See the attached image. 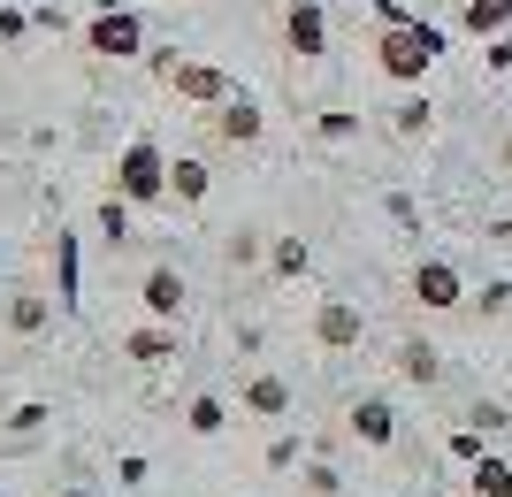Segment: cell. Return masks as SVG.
Returning a JSON list of instances; mask_svg holds the SVG:
<instances>
[{
    "label": "cell",
    "mask_w": 512,
    "mask_h": 497,
    "mask_svg": "<svg viewBox=\"0 0 512 497\" xmlns=\"http://www.w3.org/2000/svg\"><path fill=\"white\" fill-rule=\"evenodd\" d=\"M436 62H444V31L428 16H406V23H383V31H375V69H383L390 85L421 92V77Z\"/></svg>",
    "instance_id": "cell-1"
},
{
    "label": "cell",
    "mask_w": 512,
    "mask_h": 497,
    "mask_svg": "<svg viewBox=\"0 0 512 497\" xmlns=\"http://www.w3.org/2000/svg\"><path fill=\"white\" fill-rule=\"evenodd\" d=\"M146 69L161 77V85L176 92V100H192V108H222L237 92V77L222 62H192V54H176V46H161V54H146Z\"/></svg>",
    "instance_id": "cell-2"
},
{
    "label": "cell",
    "mask_w": 512,
    "mask_h": 497,
    "mask_svg": "<svg viewBox=\"0 0 512 497\" xmlns=\"http://www.w3.org/2000/svg\"><path fill=\"white\" fill-rule=\"evenodd\" d=\"M107 184H115L130 207H161V199H169V153L153 146V138H130V146L115 153V176H107Z\"/></svg>",
    "instance_id": "cell-3"
},
{
    "label": "cell",
    "mask_w": 512,
    "mask_h": 497,
    "mask_svg": "<svg viewBox=\"0 0 512 497\" xmlns=\"http://www.w3.org/2000/svg\"><path fill=\"white\" fill-rule=\"evenodd\" d=\"M85 46L100 54V62H146V23L130 16V8H115V0H107L100 16L85 23Z\"/></svg>",
    "instance_id": "cell-4"
},
{
    "label": "cell",
    "mask_w": 512,
    "mask_h": 497,
    "mask_svg": "<svg viewBox=\"0 0 512 497\" xmlns=\"http://www.w3.org/2000/svg\"><path fill=\"white\" fill-rule=\"evenodd\" d=\"M413 306H428V314H467V276H459V268H451V260H413Z\"/></svg>",
    "instance_id": "cell-5"
},
{
    "label": "cell",
    "mask_w": 512,
    "mask_h": 497,
    "mask_svg": "<svg viewBox=\"0 0 512 497\" xmlns=\"http://www.w3.org/2000/svg\"><path fill=\"white\" fill-rule=\"evenodd\" d=\"M207 130L222 138V146H260V138H268V115H260L253 92H230L222 108H207Z\"/></svg>",
    "instance_id": "cell-6"
},
{
    "label": "cell",
    "mask_w": 512,
    "mask_h": 497,
    "mask_svg": "<svg viewBox=\"0 0 512 497\" xmlns=\"http://www.w3.org/2000/svg\"><path fill=\"white\" fill-rule=\"evenodd\" d=\"M360 337H367V314H360L352 299H321V306H314V345H321V352H352Z\"/></svg>",
    "instance_id": "cell-7"
},
{
    "label": "cell",
    "mask_w": 512,
    "mask_h": 497,
    "mask_svg": "<svg viewBox=\"0 0 512 497\" xmlns=\"http://www.w3.org/2000/svg\"><path fill=\"white\" fill-rule=\"evenodd\" d=\"M283 46H291L299 62H321V54H329V16H321V0L283 8Z\"/></svg>",
    "instance_id": "cell-8"
},
{
    "label": "cell",
    "mask_w": 512,
    "mask_h": 497,
    "mask_svg": "<svg viewBox=\"0 0 512 497\" xmlns=\"http://www.w3.org/2000/svg\"><path fill=\"white\" fill-rule=\"evenodd\" d=\"M138 306H146L153 322H176V314H184V276H176L169 260H153V268H146V283H138Z\"/></svg>",
    "instance_id": "cell-9"
},
{
    "label": "cell",
    "mask_w": 512,
    "mask_h": 497,
    "mask_svg": "<svg viewBox=\"0 0 512 497\" xmlns=\"http://www.w3.org/2000/svg\"><path fill=\"white\" fill-rule=\"evenodd\" d=\"M352 436H360L367 452H383L390 436H398V406L390 398H352Z\"/></svg>",
    "instance_id": "cell-10"
},
{
    "label": "cell",
    "mask_w": 512,
    "mask_h": 497,
    "mask_svg": "<svg viewBox=\"0 0 512 497\" xmlns=\"http://www.w3.org/2000/svg\"><path fill=\"white\" fill-rule=\"evenodd\" d=\"M46 329H54V299H46V291H16V299H8V337L31 345V337H46Z\"/></svg>",
    "instance_id": "cell-11"
},
{
    "label": "cell",
    "mask_w": 512,
    "mask_h": 497,
    "mask_svg": "<svg viewBox=\"0 0 512 497\" xmlns=\"http://www.w3.org/2000/svg\"><path fill=\"white\" fill-rule=\"evenodd\" d=\"M237 406L253 413V421H283V413H291V383H283V375H253V383L237 390Z\"/></svg>",
    "instance_id": "cell-12"
},
{
    "label": "cell",
    "mask_w": 512,
    "mask_h": 497,
    "mask_svg": "<svg viewBox=\"0 0 512 497\" xmlns=\"http://www.w3.org/2000/svg\"><path fill=\"white\" fill-rule=\"evenodd\" d=\"M77 291H85V268H77V238L69 230H54V306H77Z\"/></svg>",
    "instance_id": "cell-13"
},
{
    "label": "cell",
    "mask_w": 512,
    "mask_h": 497,
    "mask_svg": "<svg viewBox=\"0 0 512 497\" xmlns=\"http://www.w3.org/2000/svg\"><path fill=\"white\" fill-rule=\"evenodd\" d=\"M130 360H146V368H161V360H176V329L169 322H153V329H130L123 337Z\"/></svg>",
    "instance_id": "cell-14"
},
{
    "label": "cell",
    "mask_w": 512,
    "mask_h": 497,
    "mask_svg": "<svg viewBox=\"0 0 512 497\" xmlns=\"http://www.w3.org/2000/svg\"><path fill=\"white\" fill-rule=\"evenodd\" d=\"M459 31H474V39L512 31V0H467V8H459Z\"/></svg>",
    "instance_id": "cell-15"
},
{
    "label": "cell",
    "mask_w": 512,
    "mask_h": 497,
    "mask_svg": "<svg viewBox=\"0 0 512 497\" xmlns=\"http://www.w3.org/2000/svg\"><path fill=\"white\" fill-rule=\"evenodd\" d=\"M207 161H192V153H184V161H169V199L176 207H199V199H207Z\"/></svg>",
    "instance_id": "cell-16"
},
{
    "label": "cell",
    "mask_w": 512,
    "mask_h": 497,
    "mask_svg": "<svg viewBox=\"0 0 512 497\" xmlns=\"http://www.w3.org/2000/svg\"><path fill=\"white\" fill-rule=\"evenodd\" d=\"M184 429H192V436H222V429H230V406L207 390V398H192V406H184Z\"/></svg>",
    "instance_id": "cell-17"
},
{
    "label": "cell",
    "mask_w": 512,
    "mask_h": 497,
    "mask_svg": "<svg viewBox=\"0 0 512 497\" xmlns=\"http://www.w3.org/2000/svg\"><path fill=\"white\" fill-rule=\"evenodd\" d=\"M474 497H512V459H497V452L474 459Z\"/></svg>",
    "instance_id": "cell-18"
},
{
    "label": "cell",
    "mask_w": 512,
    "mask_h": 497,
    "mask_svg": "<svg viewBox=\"0 0 512 497\" xmlns=\"http://www.w3.org/2000/svg\"><path fill=\"white\" fill-rule=\"evenodd\" d=\"M398 375H406V383H436V375H444V360H436V345H421V337H413V345L398 352Z\"/></svg>",
    "instance_id": "cell-19"
},
{
    "label": "cell",
    "mask_w": 512,
    "mask_h": 497,
    "mask_svg": "<svg viewBox=\"0 0 512 497\" xmlns=\"http://www.w3.org/2000/svg\"><path fill=\"white\" fill-rule=\"evenodd\" d=\"M428 123H436V108H428L421 92H413V100H398V115H390V130H398V138H428Z\"/></svg>",
    "instance_id": "cell-20"
},
{
    "label": "cell",
    "mask_w": 512,
    "mask_h": 497,
    "mask_svg": "<svg viewBox=\"0 0 512 497\" xmlns=\"http://www.w3.org/2000/svg\"><path fill=\"white\" fill-rule=\"evenodd\" d=\"M306 260H314V253H306L299 238H276V253H268V276L291 283V276H306Z\"/></svg>",
    "instance_id": "cell-21"
},
{
    "label": "cell",
    "mask_w": 512,
    "mask_h": 497,
    "mask_svg": "<svg viewBox=\"0 0 512 497\" xmlns=\"http://www.w3.org/2000/svg\"><path fill=\"white\" fill-rule=\"evenodd\" d=\"M100 238H107V245H123V238H130V199H123V192H107V199H100Z\"/></svg>",
    "instance_id": "cell-22"
},
{
    "label": "cell",
    "mask_w": 512,
    "mask_h": 497,
    "mask_svg": "<svg viewBox=\"0 0 512 497\" xmlns=\"http://www.w3.org/2000/svg\"><path fill=\"white\" fill-rule=\"evenodd\" d=\"M321 138H337V146H344V138H360V115H352V108H329V115H321Z\"/></svg>",
    "instance_id": "cell-23"
},
{
    "label": "cell",
    "mask_w": 512,
    "mask_h": 497,
    "mask_svg": "<svg viewBox=\"0 0 512 497\" xmlns=\"http://www.w3.org/2000/svg\"><path fill=\"white\" fill-rule=\"evenodd\" d=\"M23 31H31V16H23V8H8V0H0V39L16 46V39H23Z\"/></svg>",
    "instance_id": "cell-24"
},
{
    "label": "cell",
    "mask_w": 512,
    "mask_h": 497,
    "mask_svg": "<svg viewBox=\"0 0 512 497\" xmlns=\"http://www.w3.org/2000/svg\"><path fill=\"white\" fill-rule=\"evenodd\" d=\"M306 497H337V475H329V467H306Z\"/></svg>",
    "instance_id": "cell-25"
},
{
    "label": "cell",
    "mask_w": 512,
    "mask_h": 497,
    "mask_svg": "<svg viewBox=\"0 0 512 497\" xmlns=\"http://www.w3.org/2000/svg\"><path fill=\"white\" fill-rule=\"evenodd\" d=\"M490 69H497V77H505V69H512V39H505V31H497V39H490Z\"/></svg>",
    "instance_id": "cell-26"
},
{
    "label": "cell",
    "mask_w": 512,
    "mask_h": 497,
    "mask_svg": "<svg viewBox=\"0 0 512 497\" xmlns=\"http://www.w3.org/2000/svg\"><path fill=\"white\" fill-rule=\"evenodd\" d=\"M54 497H92V490H54Z\"/></svg>",
    "instance_id": "cell-27"
},
{
    "label": "cell",
    "mask_w": 512,
    "mask_h": 497,
    "mask_svg": "<svg viewBox=\"0 0 512 497\" xmlns=\"http://www.w3.org/2000/svg\"><path fill=\"white\" fill-rule=\"evenodd\" d=\"M283 8H299V0H283Z\"/></svg>",
    "instance_id": "cell-28"
},
{
    "label": "cell",
    "mask_w": 512,
    "mask_h": 497,
    "mask_svg": "<svg viewBox=\"0 0 512 497\" xmlns=\"http://www.w3.org/2000/svg\"><path fill=\"white\" fill-rule=\"evenodd\" d=\"M505 161H512V146H505Z\"/></svg>",
    "instance_id": "cell-29"
}]
</instances>
